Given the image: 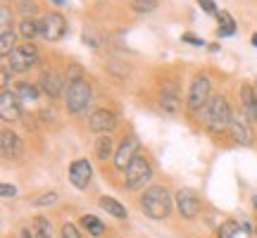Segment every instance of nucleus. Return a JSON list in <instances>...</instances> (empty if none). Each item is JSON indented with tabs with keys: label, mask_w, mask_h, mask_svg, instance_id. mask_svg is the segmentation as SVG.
<instances>
[{
	"label": "nucleus",
	"mask_w": 257,
	"mask_h": 238,
	"mask_svg": "<svg viewBox=\"0 0 257 238\" xmlns=\"http://www.w3.org/2000/svg\"><path fill=\"white\" fill-rule=\"evenodd\" d=\"M172 207H174L172 205V195H169V191H167L165 186H153L141 198V210L150 219H167Z\"/></svg>",
	"instance_id": "f257e3e1"
},
{
	"label": "nucleus",
	"mask_w": 257,
	"mask_h": 238,
	"mask_svg": "<svg viewBox=\"0 0 257 238\" xmlns=\"http://www.w3.org/2000/svg\"><path fill=\"white\" fill-rule=\"evenodd\" d=\"M205 112V127L210 129V131H224L226 127H231V117H233V112H231L229 102L226 98H221V95H212L210 102L202 107Z\"/></svg>",
	"instance_id": "f03ea898"
},
{
	"label": "nucleus",
	"mask_w": 257,
	"mask_h": 238,
	"mask_svg": "<svg viewBox=\"0 0 257 238\" xmlns=\"http://www.w3.org/2000/svg\"><path fill=\"white\" fill-rule=\"evenodd\" d=\"M93 100V88L86 81H76L69 83V91L64 95V102H67V110L69 112H81L83 107H88V102Z\"/></svg>",
	"instance_id": "7ed1b4c3"
},
{
	"label": "nucleus",
	"mask_w": 257,
	"mask_h": 238,
	"mask_svg": "<svg viewBox=\"0 0 257 238\" xmlns=\"http://www.w3.org/2000/svg\"><path fill=\"white\" fill-rule=\"evenodd\" d=\"M38 48L31 43V41H27V43H22V46H17L12 53H10V62H12V69H17V72H27V69H31L34 64L38 62Z\"/></svg>",
	"instance_id": "20e7f679"
},
{
	"label": "nucleus",
	"mask_w": 257,
	"mask_h": 238,
	"mask_svg": "<svg viewBox=\"0 0 257 238\" xmlns=\"http://www.w3.org/2000/svg\"><path fill=\"white\" fill-rule=\"evenodd\" d=\"M150 179H153V167H150V162H148L146 157L138 155L126 169V186L131 191H136L141 186H146Z\"/></svg>",
	"instance_id": "39448f33"
},
{
	"label": "nucleus",
	"mask_w": 257,
	"mask_h": 238,
	"mask_svg": "<svg viewBox=\"0 0 257 238\" xmlns=\"http://www.w3.org/2000/svg\"><path fill=\"white\" fill-rule=\"evenodd\" d=\"M210 79L205 76V74H200V76H195L191 83V91H188V107L191 110H202L207 102H210Z\"/></svg>",
	"instance_id": "423d86ee"
},
{
	"label": "nucleus",
	"mask_w": 257,
	"mask_h": 238,
	"mask_svg": "<svg viewBox=\"0 0 257 238\" xmlns=\"http://www.w3.org/2000/svg\"><path fill=\"white\" fill-rule=\"evenodd\" d=\"M136 157H138V138L134 136V134H128L119 143V150L114 153V165H117V169H124V172H126L128 165H131Z\"/></svg>",
	"instance_id": "0eeeda50"
},
{
	"label": "nucleus",
	"mask_w": 257,
	"mask_h": 238,
	"mask_svg": "<svg viewBox=\"0 0 257 238\" xmlns=\"http://www.w3.org/2000/svg\"><path fill=\"white\" fill-rule=\"evenodd\" d=\"M91 179H93V167L88 160H74L72 165H69V181H72L74 188L86 191Z\"/></svg>",
	"instance_id": "6e6552de"
},
{
	"label": "nucleus",
	"mask_w": 257,
	"mask_h": 238,
	"mask_svg": "<svg viewBox=\"0 0 257 238\" xmlns=\"http://www.w3.org/2000/svg\"><path fill=\"white\" fill-rule=\"evenodd\" d=\"M41 24H43V38H48V41H60L67 31V19L60 12H48L41 19Z\"/></svg>",
	"instance_id": "1a4fd4ad"
},
{
	"label": "nucleus",
	"mask_w": 257,
	"mask_h": 238,
	"mask_svg": "<svg viewBox=\"0 0 257 238\" xmlns=\"http://www.w3.org/2000/svg\"><path fill=\"white\" fill-rule=\"evenodd\" d=\"M200 200H198V195L191 191H186V188H181V191L176 193V210L181 212V217H186V219H193V217H198L200 214Z\"/></svg>",
	"instance_id": "9d476101"
},
{
	"label": "nucleus",
	"mask_w": 257,
	"mask_h": 238,
	"mask_svg": "<svg viewBox=\"0 0 257 238\" xmlns=\"http://www.w3.org/2000/svg\"><path fill=\"white\" fill-rule=\"evenodd\" d=\"M88 127H91V131H95V134H110V131H114V127H117V114L110 110H95L91 114V119H88Z\"/></svg>",
	"instance_id": "9b49d317"
},
{
	"label": "nucleus",
	"mask_w": 257,
	"mask_h": 238,
	"mask_svg": "<svg viewBox=\"0 0 257 238\" xmlns=\"http://www.w3.org/2000/svg\"><path fill=\"white\" fill-rule=\"evenodd\" d=\"M0 114L3 119H8V122H17L22 117V105H19V95L12 91H5L0 93Z\"/></svg>",
	"instance_id": "f8f14e48"
},
{
	"label": "nucleus",
	"mask_w": 257,
	"mask_h": 238,
	"mask_svg": "<svg viewBox=\"0 0 257 238\" xmlns=\"http://www.w3.org/2000/svg\"><path fill=\"white\" fill-rule=\"evenodd\" d=\"M231 136L236 143L240 146H250L252 143V131L248 127V117L245 114H240V112H233V117H231Z\"/></svg>",
	"instance_id": "ddd939ff"
},
{
	"label": "nucleus",
	"mask_w": 257,
	"mask_h": 238,
	"mask_svg": "<svg viewBox=\"0 0 257 238\" xmlns=\"http://www.w3.org/2000/svg\"><path fill=\"white\" fill-rule=\"evenodd\" d=\"M160 105H162V110L169 112V114L179 112L181 98H179V86H176L174 81H167L165 86H162V91H160Z\"/></svg>",
	"instance_id": "4468645a"
},
{
	"label": "nucleus",
	"mask_w": 257,
	"mask_h": 238,
	"mask_svg": "<svg viewBox=\"0 0 257 238\" xmlns=\"http://www.w3.org/2000/svg\"><path fill=\"white\" fill-rule=\"evenodd\" d=\"M0 148H3V155L5 157H19V153H22V141L17 138L15 131L3 129V131H0Z\"/></svg>",
	"instance_id": "2eb2a0df"
},
{
	"label": "nucleus",
	"mask_w": 257,
	"mask_h": 238,
	"mask_svg": "<svg viewBox=\"0 0 257 238\" xmlns=\"http://www.w3.org/2000/svg\"><path fill=\"white\" fill-rule=\"evenodd\" d=\"M41 91L46 93V95H50V98H57L62 93V79H60V74H55V72L41 74Z\"/></svg>",
	"instance_id": "dca6fc26"
},
{
	"label": "nucleus",
	"mask_w": 257,
	"mask_h": 238,
	"mask_svg": "<svg viewBox=\"0 0 257 238\" xmlns=\"http://www.w3.org/2000/svg\"><path fill=\"white\" fill-rule=\"evenodd\" d=\"M240 102H243V112L248 119H257V93L250 86L240 88Z\"/></svg>",
	"instance_id": "f3484780"
},
{
	"label": "nucleus",
	"mask_w": 257,
	"mask_h": 238,
	"mask_svg": "<svg viewBox=\"0 0 257 238\" xmlns=\"http://www.w3.org/2000/svg\"><path fill=\"white\" fill-rule=\"evenodd\" d=\"M100 207L102 210H107L112 217H117V219H126V207H124L119 200L110 198V195H102L100 198Z\"/></svg>",
	"instance_id": "a211bd4d"
},
{
	"label": "nucleus",
	"mask_w": 257,
	"mask_h": 238,
	"mask_svg": "<svg viewBox=\"0 0 257 238\" xmlns=\"http://www.w3.org/2000/svg\"><path fill=\"white\" fill-rule=\"evenodd\" d=\"M19 34L27 38V41H34L36 36H43V24L36 22V19H24L19 24Z\"/></svg>",
	"instance_id": "6ab92c4d"
},
{
	"label": "nucleus",
	"mask_w": 257,
	"mask_h": 238,
	"mask_svg": "<svg viewBox=\"0 0 257 238\" xmlns=\"http://www.w3.org/2000/svg\"><path fill=\"white\" fill-rule=\"evenodd\" d=\"M114 153H117V150H114L112 136L110 134H102V136L98 138V143H95V155H98V160H107V157H112Z\"/></svg>",
	"instance_id": "aec40b11"
},
{
	"label": "nucleus",
	"mask_w": 257,
	"mask_h": 238,
	"mask_svg": "<svg viewBox=\"0 0 257 238\" xmlns=\"http://www.w3.org/2000/svg\"><path fill=\"white\" fill-rule=\"evenodd\" d=\"M81 226L88 231L91 236H102V233H105V224H102L98 217H93V214H83V217H81Z\"/></svg>",
	"instance_id": "412c9836"
},
{
	"label": "nucleus",
	"mask_w": 257,
	"mask_h": 238,
	"mask_svg": "<svg viewBox=\"0 0 257 238\" xmlns=\"http://www.w3.org/2000/svg\"><path fill=\"white\" fill-rule=\"evenodd\" d=\"M15 31L8 29V31H0V55L3 57H10V53L15 50Z\"/></svg>",
	"instance_id": "4be33fe9"
},
{
	"label": "nucleus",
	"mask_w": 257,
	"mask_h": 238,
	"mask_svg": "<svg viewBox=\"0 0 257 238\" xmlns=\"http://www.w3.org/2000/svg\"><path fill=\"white\" fill-rule=\"evenodd\" d=\"M217 19H219V36H233L236 34V22L231 19L229 12H219Z\"/></svg>",
	"instance_id": "5701e85b"
},
{
	"label": "nucleus",
	"mask_w": 257,
	"mask_h": 238,
	"mask_svg": "<svg viewBox=\"0 0 257 238\" xmlns=\"http://www.w3.org/2000/svg\"><path fill=\"white\" fill-rule=\"evenodd\" d=\"M17 95L24 98L27 102H34L38 98V88L31 86V83H27V81H22V83H17Z\"/></svg>",
	"instance_id": "b1692460"
},
{
	"label": "nucleus",
	"mask_w": 257,
	"mask_h": 238,
	"mask_svg": "<svg viewBox=\"0 0 257 238\" xmlns=\"http://www.w3.org/2000/svg\"><path fill=\"white\" fill-rule=\"evenodd\" d=\"M34 231L38 238H53V229H50V221L46 217H36L34 219Z\"/></svg>",
	"instance_id": "393cba45"
},
{
	"label": "nucleus",
	"mask_w": 257,
	"mask_h": 238,
	"mask_svg": "<svg viewBox=\"0 0 257 238\" xmlns=\"http://www.w3.org/2000/svg\"><path fill=\"white\" fill-rule=\"evenodd\" d=\"M131 8L136 12H153L157 8V0H131Z\"/></svg>",
	"instance_id": "a878e982"
},
{
	"label": "nucleus",
	"mask_w": 257,
	"mask_h": 238,
	"mask_svg": "<svg viewBox=\"0 0 257 238\" xmlns=\"http://www.w3.org/2000/svg\"><path fill=\"white\" fill-rule=\"evenodd\" d=\"M238 233V224L236 221H224L219 226V238H233Z\"/></svg>",
	"instance_id": "bb28decb"
},
{
	"label": "nucleus",
	"mask_w": 257,
	"mask_h": 238,
	"mask_svg": "<svg viewBox=\"0 0 257 238\" xmlns=\"http://www.w3.org/2000/svg\"><path fill=\"white\" fill-rule=\"evenodd\" d=\"M67 79H69L72 83L83 81V67H79V64H69V67H67Z\"/></svg>",
	"instance_id": "cd10ccee"
},
{
	"label": "nucleus",
	"mask_w": 257,
	"mask_h": 238,
	"mask_svg": "<svg viewBox=\"0 0 257 238\" xmlns=\"http://www.w3.org/2000/svg\"><path fill=\"white\" fill-rule=\"evenodd\" d=\"M55 200H57V193L48 191V193H43V195H36V198H34V205H38V207H41V205H53Z\"/></svg>",
	"instance_id": "c85d7f7f"
},
{
	"label": "nucleus",
	"mask_w": 257,
	"mask_h": 238,
	"mask_svg": "<svg viewBox=\"0 0 257 238\" xmlns=\"http://www.w3.org/2000/svg\"><path fill=\"white\" fill-rule=\"evenodd\" d=\"M60 238H81V236H79V231H76V226H74V224H64Z\"/></svg>",
	"instance_id": "c756f323"
},
{
	"label": "nucleus",
	"mask_w": 257,
	"mask_h": 238,
	"mask_svg": "<svg viewBox=\"0 0 257 238\" xmlns=\"http://www.w3.org/2000/svg\"><path fill=\"white\" fill-rule=\"evenodd\" d=\"M0 193H3V198H15V195H17V186L3 183V186H0Z\"/></svg>",
	"instance_id": "7c9ffc66"
},
{
	"label": "nucleus",
	"mask_w": 257,
	"mask_h": 238,
	"mask_svg": "<svg viewBox=\"0 0 257 238\" xmlns=\"http://www.w3.org/2000/svg\"><path fill=\"white\" fill-rule=\"evenodd\" d=\"M22 12H27V19H31V15L36 12V3L34 0H22Z\"/></svg>",
	"instance_id": "2f4dec72"
},
{
	"label": "nucleus",
	"mask_w": 257,
	"mask_h": 238,
	"mask_svg": "<svg viewBox=\"0 0 257 238\" xmlns=\"http://www.w3.org/2000/svg\"><path fill=\"white\" fill-rule=\"evenodd\" d=\"M0 24H3V29H0V31H8V29H12V27H10V10L8 8L0 10Z\"/></svg>",
	"instance_id": "473e14b6"
},
{
	"label": "nucleus",
	"mask_w": 257,
	"mask_h": 238,
	"mask_svg": "<svg viewBox=\"0 0 257 238\" xmlns=\"http://www.w3.org/2000/svg\"><path fill=\"white\" fill-rule=\"evenodd\" d=\"M198 5H200L205 12H210V15H214V12H217V8H214V3H212V0H198Z\"/></svg>",
	"instance_id": "72a5a7b5"
},
{
	"label": "nucleus",
	"mask_w": 257,
	"mask_h": 238,
	"mask_svg": "<svg viewBox=\"0 0 257 238\" xmlns=\"http://www.w3.org/2000/svg\"><path fill=\"white\" fill-rule=\"evenodd\" d=\"M184 41H186V43H193V46H205V41L195 38L193 34H184Z\"/></svg>",
	"instance_id": "f704fd0d"
},
{
	"label": "nucleus",
	"mask_w": 257,
	"mask_h": 238,
	"mask_svg": "<svg viewBox=\"0 0 257 238\" xmlns=\"http://www.w3.org/2000/svg\"><path fill=\"white\" fill-rule=\"evenodd\" d=\"M8 79H10V64H3V91L8 86Z\"/></svg>",
	"instance_id": "c9c22d12"
},
{
	"label": "nucleus",
	"mask_w": 257,
	"mask_h": 238,
	"mask_svg": "<svg viewBox=\"0 0 257 238\" xmlns=\"http://www.w3.org/2000/svg\"><path fill=\"white\" fill-rule=\"evenodd\" d=\"M22 238H31V231L24 229V231H22Z\"/></svg>",
	"instance_id": "e433bc0d"
},
{
	"label": "nucleus",
	"mask_w": 257,
	"mask_h": 238,
	"mask_svg": "<svg viewBox=\"0 0 257 238\" xmlns=\"http://www.w3.org/2000/svg\"><path fill=\"white\" fill-rule=\"evenodd\" d=\"M252 46H257V34H255V36H252Z\"/></svg>",
	"instance_id": "4c0bfd02"
},
{
	"label": "nucleus",
	"mask_w": 257,
	"mask_h": 238,
	"mask_svg": "<svg viewBox=\"0 0 257 238\" xmlns=\"http://www.w3.org/2000/svg\"><path fill=\"white\" fill-rule=\"evenodd\" d=\"M252 205H255V210H257V195H255V198H252Z\"/></svg>",
	"instance_id": "58836bf2"
},
{
	"label": "nucleus",
	"mask_w": 257,
	"mask_h": 238,
	"mask_svg": "<svg viewBox=\"0 0 257 238\" xmlns=\"http://www.w3.org/2000/svg\"><path fill=\"white\" fill-rule=\"evenodd\" d=\"M53 3H57V5H62V3H64V0H53Z\"/></svg>",
	"instance_id": "ea45409f"
},
{
	"label": "nucleus",
	"mask_w": 257,
	"mask_h": 238,
	"mask_svg": "<svg viewBox=\"0 0 257 238\" xmlns=\"http://www.w3.org/2000/svg\"><path fill=\"white\" fill-rule=\"evenodd\" d=\"M255 233H257V229H255Z\"/></svg>",
	"instance_id": "a19ab883"
}]
</instances>
